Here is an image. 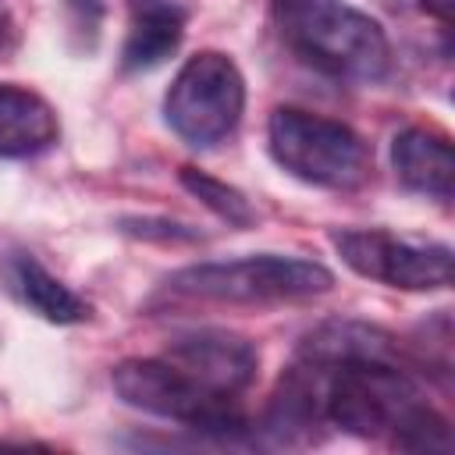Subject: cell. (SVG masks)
Here are the masks:
<instances>
[{"label": "cell", "instance_id": "1", "mask_svg": "<svg viewBox=\"0 0 455 455\" xmlns=\"http://www.w3.org/2000/svg\"><path fill=\"white\" fill-rule=\"evenodd\" d=\"M281 43L313 71L334 82H380L391 68V43L377 18L345 0H270Z\"/></svg>", "mask_w": 455, "mask_h": 455}, {"label": "cell", "instance_id": "2", "mask_svg": "<svg viewBox=\"0 0 455 455\" xmlns=\"http://www.w3.org/2000/svg\"><path fill=\"white\" fill-rule=\"evenodd\" d=\"M334 288V274L302 256H242L220 263L181 267L167 277V291L199 302H228V306H274V302H306L327 295Z\"/></svg>", "mask_w": 455, "mask_h": 455}, {"label": "cell", "instance_id": "3", "mask_svg": "<svg viewBox=\"0 0 455 455\" xmlns=\"http://www.w3.org/2000/svg\"><path fill=\"white\" fill-rule=\"evenodd\" d=\"M267 142L281 171L316 188L355 192L373 174V149L359 132L299 107H277L270 114Z\"/></svg>", "mask_w": 455, "mask_h": 455}, {"label": "cell", "instance_id": "4", "mask_svg": "<svg viewBox=\"0 0 455 455\" xmlns=\"http://www.w3.org/2000/svg\"><path fill=\"white\" fill-rule=\"evenodd\" d=\"M117 398L132 409H142L160 419H174L188 430L238 441L249 434V419L235 395H220L199 384L192 373L171 359H121L110 373Z\"/></svg>", "mask_w": 455, "mask_h": 455}, {"label": "cell", "instance_id": "5", "mask_svg": "<svg viewBox=\"0 0 455 455\" xmlns=\"http://www.w3.org/2000/svg\"><path fill=\"white\" fill-rule=\"evenodd\" d=\"M245 114V78L220 50H203L181 64L167 96L164 121L192 149L224 142Z\"/></svg>", "mask_w": 455, "mask_h": 455}, {"label": "cell", "instance_id": "6", "mask_svg": "<svg viewBox=\"0 0 455 455\" xmlns=\"http://www.w3.org/2000/svg\"><path fill=\"white\" fill-rule=\"evenodd\" d=\"M331 242L348 270L387 288L441 291L451 284V249L441 242H409L380 228L334 231Z\"/></svg>", "mask_w": 455, "mask_h": 455}, {"label": "cell", "instance_id": "7", "mask_svg": "<svg viewBox=\"0 0 455 455\" xmlns=\"http://www.w3.org/2000/svg\"><path fill=\"white\" fill-rule=\"evenodd\" d=\"M164 359H171L174 366H181L185 373H192L199 384L220 391V395H242L259 370V352L249 338L235 334V331H220V327H199V331H185L174 334L167 341Z\"/></svg>", "mask_w": 455, "mask_h": 455}, {"label": "cell", "instance_id": "8", "mask_svg": "<svg viewBox=\"0 0 455 455\" xmlns=\"http://www.w3.org/2000/svg\"><path fill=\"white\" fill-rule=\"evenodd\" d=\"M299 359L309 366H405L416 370L412 352L384 327L363 320H323L299 341Z\"/></svg>", "mask_w": 455, "mask_h": 455}, {"label": "cell", "instance_id": "9", "mask_svg": "<svg viewBox=\"0 0 455 455\" xmlns=\"http://www.w3.org/2000/svg\"><path fill=\"white\" fill-rule=\"evenodd\" d=\"M327 427L323 416V395H320V373L309 363H295L291 370L281 373L267 416H263V434L274 444L284 448H306L320 441V430Z\"/></svg>", "mask_w": 455, "mask_h": 455}, {"label": "cell", "instance_id": "10", "mask_svg": "<svg viewBox=\"0 0 455 455\" xmlns=\"http://www.w3.org/2000/svg\"><path fill=\"white\" fill-rule=\"evenodd\" d=\"M391 164L398 181L427 199L448 203L455 188L451 142L434 128H405L391 139Z\"/></svg>", "mask_w": 455, "mask_h": 455}, {"label": "cell", "instance_id": "11", "mask_svg": "<svg viewBox=\"0 0 455 455\" xmlns=\"http://www.w3.org/2000/svg\"><path fill=\"white\" fill-rule=\"evenodd\" d=\"M60 139L57 110L32 89L0 82V156L25 160L53 149Z\"/></svg>", "mask_w": 455, "mask_h": 455}, {"label": "cell", "instance_id": "12", "mask_svg": "<svg viewBox=\"0 0 455 455\" xmlns=\"http://www.w3.org/2000/svg\"><path fill=\"white\" fill-rule=\"evenodd\" d=\"M185 39V11L174 0H142L121 50L124 71H153L164 64Z\"/></svg>", "mask_w": 455, "mask_h": 455}, {"label": "cell", "instance_id": "13", "mask_svg": "<svg viewBox=\"0 0 455 455\" xmlns=\"http://www.w3.org/2000/svg\"><path fill=\"white\" fill-rule=\"evenodd\" d=\"M7 281H11V291L36 316H43L50 323H82V320H89V306L28 252H14L7 259Z\"/></svg>", "mask_w": 455, "mask_h": 455}, {"label": "cell", "instance_id": "14", "mask_svg": "<svg viewBox=\"0 0 455 455\" xmlns=\"http://www.w3.org/2000/svg\"><path fill=\"white\" fill-rule=\"evenodd\" d=\"M178 178H181L185 192H192L224 224H231V228H252L256 224V210L249 206V199L235 185H228V181H220V178H213V174H206L199 167H181Z\"/></svg>", "mask_w": 455, "mask_h": 455}, {"label": "cell", "instance_id": "15", "mask_svg": "<svg viewBox=\"0 0 455 455\" xmlns=\"http://www.w3.org/2000/svg\"><path fill=\"white\" fill-rule=\"evenodd\" d=\"M391 444L402 448V451L448 455V451H451V430H448V419L419 398V402L398 419V427L391 430Z\"/></svg>", "mask_w": 455, "mask_h": 455}, {"label": "cell", "instance_id": "16", "mask_svg": "<svg viewBox=\"0 0 455 455\" xmlns=\"http://www.w3.org/2000/svg\"><path fill=\"white\" fill-rule=\"evenodd\" d=\"M121 231L139 235V238H160V242H196L199 231H192L188 224H174V220H149V217H128L121 220Z\"/></svg>", "mask_w": 455, "mask_h": 455}, {"label": "cell", "instance_id": "17", "mask_svg": "<svg viewBox=\"0 0 455 455\" xmlns=\"http://www.w3.org/2000/svg\"><path fill=\"white\" fill-rule=\"evenodd\" d=\"M68 14H71V25H75L78 32H89V43H92L96 32H100L103 4H100V0H68Z\"/></svg>", "mask_w": 455, "mask_h": 455}, {"label": "cell", "instance_id": "18", "mask_svg": "<svg viewBox=\"0 0 455 455\" xmlns=\"http://www.w3.org/2000/svg\"><path fill=\"white\" fill-rule=\"evenodd\" d=\"M14 46H18V28H14V21H11L7 14H0V60H4Z\"/></svg>", "mask_w": 455, "mask_h": 455}, {"label": "cell", "instance_id": "19", "mask_svg": "<svg viewBox=\"0 0 455 455\" xmlns=\"http://www.w3.org/2000/svg\"><path fill=\"white\" fill-rule=\"evenodd\" d=\"M135 4H142V0H135Z\"/></svg>", "mask_w": 455, "mask_h": 455}]
</instances>
